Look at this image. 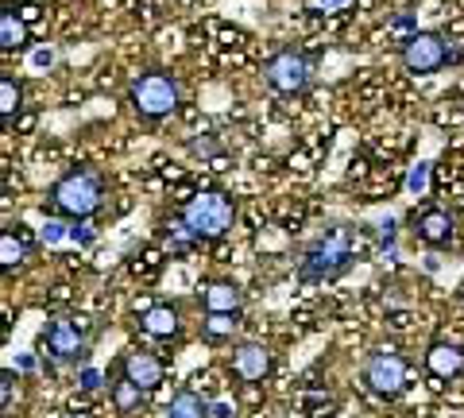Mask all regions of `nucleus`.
<instances>
[{"instance_id":"nucleus-24","label":"nucleus","mask_w":464,"mask_h":418,"mask_svg":"<svg viewBox=\"0 0 464 418\" xmlns=\"http://www.w3.org/2000/svg\"><path fill=\"white\" fill-rule=\"evenodd\" d=\"M39 237H43V244H58V240H66V237H70V225H63V221H47Z\"/></svg>"},{"instance_id":"nucleus-2","label":"nucleus","mask_w":464,"mask_h":418,"mask_svg":"<svg viewBox=\"0 0 464 418\" xmlns=\"http://www.w3.org/2000/svg\"><path fill=\"white\" fill-rule=\"evenodd\" d=\"M128 101H132L140 121H148V124L167 121V117H174V109H179V101H182L179 78L167 74V70H143V74H136L132 85H128Z\"/></svg>"},{"instance_id":"nucleus-3","label":"nucleus","mask_w":464,"mask_h":418,"mask_svg":"<svg viewBox=\"0 0 464 418\" xmlns=\"http://www.w3.org/2000/svg\"><path fill=\"white\" fill-rule=\"evenodd\" d=\"M182 221L198 240H221L237 221V201L221 190H201L182 206Z\"/></svg>"},{"instance_id":"nucleus-16","label":"nucleus","mask_w":464,"mask_h":418,"mask_svg":"<svg viewBox=\"0 0 464 418\" xmlns=\"http://www.w3.org/2000/svg\"><path fill=\"white\" fill-rule=\"evenodd\" d=\"M0 47L5 51L27 47V24H24V16H16L12 5H5V12H0Z\"/></svg>"},{"instance_id":"nucleus-13","label":"nucleus","mask_w":464,"mask_h":418,"mask_svg":"<svg viewBox=\"0 0 464 418\" xmlns=\"http://www.w3.org/2000/svg\"><path fill=\"white\" fill-rule=\"evenodd\" d=\"M201 306H206V314H240L244 291L237 283H228V279H217V283H209L206 291H201Z\"/></svg>"},{"instance_id":"nucleus-26","label":"nucleus","mask_w":464,"mask_h":418,"mask_svg":"<svg viewBox=\"0 0 464 418\" xmlns=\"http://www.w3.org/2000/svg\"><path fill=\"white\" fill-rule=\"evenodd\" d=\"M78 384L85 387V392H97V387H101V372H97V368H82Z\"/></svg>"},{"instance_id":"nucleus-7","label":"nucleus","mask_w":464,"mask_h":418,"mask_svg":"<svg viewBox=\"0 0 464 418\" xmlns=\"http://www.w3.org/2000/svg\"><path fill=\"white\" fill-rule=\"evenodd\" d=\"M43 353H51L63 365H78L90 353V334H85L82 318H51V326L43 329Z\"/></svg>"},{"instance_id":"nucleus-23","label":"nucleus","mask_w":464,"mask_h":418,"mask_svg":"<svg viewBox=\"0 0 464 418\" xmlns=\"http://www.w3.org/2000/svg\"><path fill=\"white\" fill-rule=\"evenodd\" d=\"M70 240H78L82 248H90V244L97 240V233H93V225L90 221H74L70 225Z\"/></svg>"},{"instance_id":"nucleus-10","label":"nucleus","mask_w":464,"mask_h":418,"mask_svg":"<svg viewBox=\"0 0 464 418\" xmlns=\"http://www.w3.org/2000/svg\"><path fill=\"white\" fill-rule=\"evenodd\" d=\"M271 349L259 341H244L237 353H232V376L244 380V384H259L271 376Z\"/></svg>"},{"instance_id":"nucleus-14","label":"nucleus","mask_w":464,"mask_h":418,"mask_svg":"<svg viewBox=\"0 0 464 418\" xmlns=\"http://www.w3.org/2000/svg\"><path fill=\"white\" fill-rule=\"evenodd\" d=\"M140 326L148 329L151 337H174L182 329V314H179V306H170V302H159V306L143 310Z\"/></svg>"},{"instance_id":"nucleus-28","label":"nucleus","mask_w":464,"mask_h":418,"mask_svg":"<svg viewBox=\"0 0 464 418\" xmlns=\"http://www.w3.org/2000/svg\"><path fill=\"white\" fill-rule=\"evenodd\" d=\"M32 63H35L39 70H47V66L54 63V54H51V51H35V59H32Z\"/></svg>"},{"instance_id":"nucleus-8","label":"nucleus","mask_w":464,"mask_h":418,"mask_svg":"<svg viewBox=\"0 0 464 418\" xmlns=\"http://www.w3.org/2000/svg\"><path fill=\"white\" fill-rule=\"evenodd\" d=\"M364 384H368V392L380 395V399L399 395L406 387V360L399 353H391V349L372 353L364 360Z\"/></svg>"},{"instance_id":"nucleus-18","label":"nucleus","mask_w":464,"mask_h":418,"mask_svg":"<svg viewBox=\"0 0 464 418\" xmlns=\"http://www.w3.org/2000/svg\"><path fill=\"white\" fill-rule=\"evenodd\" d=\"M143 395H148V392H143V387H140V384H132V380H128V376H121V380H116V384H112V407H116V411H121V414H128V411H140V403H143Z\"/></svg>"},{"instance_id":"nucleus-4","label":"nucleus","mask_w":464,"mask_h":418,"mask_svg":"<svg viewBox=\"0 0 464 418\" xmlns=\"http://www.w3.org/2000/svg\"><path fill=\"white\" fill-rule=\"evenodd\" d=\"M348 264H353V237H348V228H329L302 256V279L310 283L337 279L341 271H348Z\"/></svg>"},{"instance_id":"nucleus-12","label":"nucleus","mask_w":464,"mask_h":418,"mask_svg":"<svg viewBox=\"0 0 464 418\" xmlns=\"http://www.w3.org/2000/svg\"><path fill=\"white\" fill-rule=\"evenodd\" d=\"M121 368H124V376H128V380L143 387V392H151V387L163 384V360H159L155 353H143V349L128 353Z\"/></svg>"},{"instance_id":"nucleus-17","label":"nucleus","mask_w":464,"mask_h":418,"mask_svg":"<svg viewBox=\"0 0 464 418\" xmlns=\"http://www.w3.org/2000/svg\"><path fill=\"white\" fill-rule=\"evenodd\" d=\"M209 403L201 399V392H194V387H186V392H179L170 399L167 407V418H209Z\"/></svg>"},{"instance_id":"nucleus-22","label":"nucleus","mask_w":464,"mask_h":418,"mask_svg":"<svg viewBox=\"0 0 464 418\" xmlns=\"http://www.w3.org/2000/svg\"><path fill=\"white\" fill-rule=\"evenodd\" d=\"M406 190H411L414 198H422L430 190V163H414L411 175H406Z\"/></svg>"},{"instance_id":"nucleus-6","label":"nucleus","mask_w":464,"mask_h":418,"mask_svg":"<svg viewBox=\"0 0 464 418\" xmlns=\"http://www.w3.org/2000/svg\"><path fill=\"white\" fill-rule=\"evenodd\" d=\"M264 82L271 85L275 93H283V97L306 93L310 82H314V66H310V59H306V51H298V47L275 51L271 59L264 63Z\"/></svg>"},{"instance_id":"nucleus-29","label":"nucleus","mask_w":464,"mask_h":418,"mask_svg":"<svg viewBox=\"0 0 464 418\" xmlns=\"http://www.w3.org/2000/svg\"><path fill=\"white\" fill-rule=\"evenodd\" d=\"M322 8H337V5H344V0H317Z\"/></svg>"},{"instance_id":"nucleus-19","label":"nucleus","mask_w":464,"mask_h":418,"mask_svg":"<svg viewBox=\"0 0 464 418\" xmlns=\"http://www.w3.org/2000/svg\"><path fill=\"white\" fill-rule=\"evenodd\" d=\"M27 259V244L12 233V228H5V233H0V267L5 271H16L20 264Z\"/></svg>"},{"instance_id":"nucleus-11","label":"nucleus","mask_w":464,"mask_h":418,"mask_svg":"<svg viewBox=\"0 0 464 418\" xmlns=\"http://www.w3.org/2000/svg\"><path fill=\"white\" fill-rule=\"evenodd\" d=\"M426 368L433 380H457L464 372V349L460 345H449V341H433L426 353Z\"/></svg>"},{"instance_id":"nucleus-27","label":"nucleus","mask_w":464,"mask_h":418,"mask_svg":"<svg viewBox=\"0 0 464 418\" xmlns=\"http://www.w3.org/2000/svg\"><path fill=\"white\" fill-rule=\"evenodd\" d=\"M209 418H237V407H232V403H213Z\"/></svg>"},{"instance_id":"nucleus-5","label":"nucleus","mask_w":464,"mask_h":418,"mask_svg":"<svg viewBox=\"0 0 464 418\" xmlns=\"http://www.w3.org/2000/svg\"><path fill=\"white\" fill-rule=\"evenodd\" d=\"M399 59H402L406 74L426 78V74L445 70L449 63H457L460 51H453V43H449L441 32H411L402 39V47H399Z\"/></svg>"},{"instance_id":"nucleus-15","label":"nucleus","mask_w":464,"mask_h":418,"mask_svg":"<svg viewBox=\"0 0 464 418\" xmlns=\"http://www.w3.org/2000/svg\"><path fill=\"white\" fill-rule=\"evenodd\" d=\"M24 112V82L16 74L0 78V117H5V128L16 124V117Z\"/></svg>"},{"instance_id":"nucleus-25","label":"nucleus","mask_w":464,"mask_h":418,"mask_svg":"<svg viewBox=\"0 0 464 418\" xmlns=\"http://www.w3.org/2000/svg\"><path fill=\"white\" fill-rule=\"evenodd\" d=\"M12 387H16V372H5V376H0V407L5 411H12Z\"/></svg>"},{"instance_id":"nucleus-30","label":"nucleus","mask_w":464,"mask_h":418,"mask_svg":"<svg viewBox=\"0 0 464 418\" xmlns=\"http://www.w3.org/2000/svg\"><path fill=\"white\" fill-rule=\"evenodd\" d=\"M66 418H93V414H85V411H74V414H66Z\"/></svg>"},{"instance_id":"nucleus-9","label":"nucleus","mask_w":464,"mask_h":418,"mask_svg":"<svg viewBox=\"0 0 464 418\" xmlns=\"http://www.w3.org/2000/svg\"><path fill=\"white\" fill-rule=\"evenodd\" d=\"M414 237L426 244V248H449L457 237V221H453V213L441 209V206H426V209H418L414 213Z\"/></svg>"},{"instance_id":"nucleus-20","label":"nucleus","mask_w":464,"mask_h":418,"mask_svg":"<svg viewBox=\"0 0 464 418\" xmlns=\"http://www.w3.org/2000/svg\"><path fill=\"white\" fill-rule=\"evenodd\" d=\"M237 326H240V314H206V322H201V329H206L209 341L232 337L237 334Z\"/></svg>"},{"instance_id":"nucleus-21","label":"nucleus","mask_w":464,"mask_h":418,"mask_svg":"<svg viewBox=\"0 0 464 418\" xmlns=\"http://www.w3.org/2000/svg\"><path fill=\"white\" fill-rule=\"evenodd\" d=\"M190 155L194 160H217V155H221V140H217L213 132H201V136L190 140Z\"/></svg>"},{"instance_id":"nucleus-1","label":"nucleus","mask_w":464,"mask_h":418,"mask_svg":"<svg viewBox=\"0 0 464 418\" xmlns=\"http://www.w3.org/2000/svg\"><path fill=\"white\" fill-rule=\"evenodd\" d=\"M101 201H105V179L90 167L66 170V175L51 186L54 213H63V218H70V221H90L101 209Z\"/></svg>"}]
</instances>
